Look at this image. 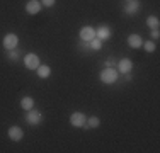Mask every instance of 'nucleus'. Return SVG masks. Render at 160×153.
<instances>
[{"label":"nucleus","instance_id":"6ab92c4d","mask_svg":"<svg viewBox=\"0 0 160 153\" xmlns=\"http://www.w3.org/2000/svg\"><path fill=\"white\" fill-rule=\"evenodd\" d=\"M19 55H21V51H19V49L16 48V49H10L9 55H7V58L12 60V61H17V60H19Z\"/></svg>","mask_w":160,"mask_h":153},{"label":"nucleus","instance_id":"6e6552de","mask_svg":"<svg viewBox=\"0 0 160 153\" xmlns=\"http://www.w3.org/2000/svg\"><path fill=\"white\" fill-rule=\"evenodd\" d=\"M78 36H80V41L94 39V37H96V27H92V26H83V27L80 29Z\"/></svg>","mask_w":160,"mask_h":153},{"label":"nucleus","instance_id":"1a4fd4ad","mask_svg":"<svg viewBox=\"0 0 160 153\" xmlns=\"http://www.w3.org/2000/svg\"><path fill=\"white\" fill-rule=\"evenodd\" d=\"M116 70L119 72V73H129V72L133 70V61L129 60V58H123V60H119L116 63Z\"/></svg>","mask_w":160,"mask_h":153},{"label":"nucleus","instance_id":"2eb2a0df","mask_svg":"<svg viewBox=\"0 0 160 153\" xmlns=\"http://www.w3.org/2000/svg\"><path fill=\"white\" fill-rule=\"evenodd\" d=\"M145 22H147V26L150 29H158L160 27V19L157 17V15H148Z\"/></svg>","mask_w":160,"mask_h":153},{"label":"nucleus","instance_id":"f257e3e1","mask_svg":"<svg viewBox=\"0 0 160 153\" xmlns=\"http://www.w3.org/2000/svg\"><path fill=\"white\" fill-rule=\"evenodd\" d=\"M118 76H119V72H118L116 68H104V70L99 73L101 82L106 83V85H112V83H116Z\"/></svg>","mask_w":160,"mask_h":153},{"label":"nucleus","instance_id":"7ed1b4c3","mask_svg":"<svg viewBox=\"0 0 160 153\" xmlns=\"http://www.w3.org/2000/svg\"><path fill=\"white\" fill-rule=\"evenodd\" d=\"M2 46L7 49V51L16 49L17 46H19V36H17V34H14V32L5 34V36H3V39H2Z\"/></svg>","mask_w":160,"mask_h":153},{"label":"nucleus","instance_id":"f3484780","mask_svg":"<svg viewBox=\"0 0 160 153\" xmlns=\"http://www.w3.org/2000/svg\"><path fill=\"white\" fill-rule=\"evenodd\" d=\"M102 43H104V41H101L97 36L94 37V39H90V41H89L90 49H92V51H99V49H102Z\"/></svg>","mask_w":160,"mask_h":153},{"label":"nucleus","instance_id":"dca6fc26","mask_svg":"<svg viewBox=\"0 0 160 153\" xmlns=\"http://www.w3.org/2000/svg\"><path fill=\"white\" fill-rule=\"evenodd\" d=\"M101 126V119L97 116H92V117H87V122L83 128H99Z\"/></svg>","mask_w":160,"mask_h":153},{"label":"nucleus","instance_id":"39448f33","mask_svg":"<svg viewBox=\"0 0 160 153\" xmlns=\"http://www.w3.org/2000/svg\"><path fill=\"white\" fill-rule=\"evenodd\" d=\"M85 122H87V116L83 112L77 111V112H72L70 114V124L73 126V128H83Z\"/></svg>","mask_w":160,"mask_h":153},{"label":"nucleus","instance_id":"423d86ee","mask_svg":"<svg viewBox=\"0 0 160 153\" xmlns=\"http://www.w3.org/2000/svg\"><path fill=\"white\" fill-rule=\"evenodd\" d=\"M140 9H142V3H140V0H129V2H124L123 12L126 14V15H135Z\"/></svg>","mask_w":160,"mask_h":153},{"label":"nucleus","instance_id":"aec40b11","mask_svg":"<svg viewBox=\"0 0 160 153\" xmlns=\"http://www.w3.org/2000/svg\"><path fill=\"white\" fill-rule=\"evenodd\" d=\"M116 63H118V61L114 60V58H109V60L104 61V67L106 68H116Z\"/></svg>","mask_w":160,"mask_h":153},{"label":"nucleus","instance_id":"0eeeda50","mask_svg":"<svg viewBox=\"0 0 160 153\" xmlns=\"http://www.w3.org/2000/svg\"><path fill=\"white\" fill-rule=\"evenodd\" d=\"M7 136H9L10 141L17 143V141H21L22 138H24V131H22V128H19V126H10L9 131H7Z\"/></svg>","mask_w":160,"mask_h":153},{"label":"nucleus","instance_id":"393cba45","mask_svg":"<svg viewBox=\"0 0 160 153\" xmlns=\"http://www.w3.org/2000/svg\"><path fill=\"white\" fill-rule=\"evenodd\" d=\"M124 2H129V0H124Z\"/></svg>","mask_w":160,"mask_h":153},{"label":"nucleus","instance_id":"412c9836","mask_svg":"<svg viewBox=\"0 0 160 153\" xmlns=\"http://www.w3.org/2000/svg\"><path fill=\"white\" fill-rule=\"evenodd\" d=\"M80 48H82L85 53L92 51V49H90V44H89V41H80Z\"/></svg>","mask_w":160,"mask_h":153},{"label":"nucleus","instance_id":"4468645a","mask_svg":"<svg viewBox=\"0 0 160 153\" xmlns=\"http://www.w3.org/2000/svg\"><path fill=\"white\" fill-rule=\"evenodd\" d=\"M36 73L39 78H48V76L51 75V68H49L48 65H39V67L36 68Z\"/></svg>","mask_w":160,"mask_h":153},{"label":"nucleus","instance_id":"b1692460","mask_svg":"<svg viewBox=\"0 0 160 153\" xmlns=\"http://www.w3.org/2000/svg\"><path fill=\"white\" fill-rule=\"evenodd\" d=\"M124 78H126V80H128V82H129V80H131V78H133V75H131V72H129V73H124Z\"/></svg>","mask_w":160,"mask_h":153},{"label":"nucleus","instance_id":"f8f14e48","mask_svg":"<svg viewBox=\"0 0 160 153\" xmlns=\"http://www.w3.org/2000/svg\"><path fill=\"white\" fill-rule=\"evenodd\" d=\"M142 44H143V39H142V36H140V34H129V36H128V46L131 49L142 48Z\"/></svg>","mask_w":160,"mask_h":153},{"label":"nucleus","instance_id":"20e7f679","mask_svg":"<svg viewBox=\"0 0 160 153\" xmlns=\"http://www.w3.org/2000/svg\"><path fill=\"white\" fill-rule=\"evenodd\" d=\"M41 65L39 61V56L36 55V53H28V55H24V67L28 68V70H34L36 72V68Z\"/></svg>","mask_w":160,"mask_h":153},{"label":"nucleus","instance_id":"ddd939ff","mask_svg":"<svg viewBox=\"0 0 160 153\" xmlns=\"http://www.w3.org/2000/svg\"><path fill=\"white\" fill-rule=\"evenodd\" d=\"M34 107V99L31 97V95H24V97L21 99V109L24 111H29Z\"/></svg>","mask_w":160,"mask_h":153},{"label":"nucleus","instance_id":"4be33fe9","mask_svg":"<svg viewBox=\"0 0 160 153\" xmlns=\"http://www.w3.org/2000/svg\"><path fill=\"white\" fill-rule=\"evenodd\" d=\"M150 36H152V39H153V41H158L160 39V31L158 29H152Z\"/></svg>","mask_w":160,"mask_h":153},{"label":"nucleus","instance_id":"9d476101","mask_svg":"<svg viewBox=\"0 0 160 153\" xmlns=\"http://www.w3.org/2000/svg\"><path fill=\"white\" fill-rule=\"evenodd\" d=\"M41 2L39 0H28V3H26V14H29V15H36V14H39L41 12Z\"/></svg>","mask_w":160,"mask_h":153},{"label":"nucleus","instance_id":"5701e85b","mask_svg":"<svg viewBox=\"0 0 160 153\" xmlns=\"http://www.w3.org/2000/svg\"><path fill=\"white\" fill-rule=\"evenodd\" d=\"M56 0H41V5L43 7H55Z\"/></svg>","mask_w":160,"mask_h":153},{"label":"nucleus","instance_id":"a211bd4d","mask_svg":"<svg viewBox=\"0 0 160 153\" xmlns=\"http://www.w3.org/2000/svg\"><path fill=\"white\" fill-rule=\"evenodd\" d=\"M143 48L147 53H153L155 49H157V44H155V41H143Z\"/></svg>","mask_w":160,"mask_h":153},{"label":"nucleus","instance_id":"f03ea898","mask_svg":"<svg viewBox=\"0 0 160 153\" xmlns=\"http://www.w3.org/2000/svg\"><path fill=\"white\" fill-rule=\"evenodd\" d=\"M43 114L39 112L38 109H29V111H26V122L28 124H31V126H39L41 122H43Z\"/></svg>","mask_w":160,"mask_h":153},{"label":"nucleus","instance_id":"9b49d317","mask_svg":"<svg viewBox=\"0 0 160 153\" xmlns=\"http://www.w3.org/2000/svg\"><path fill=\"white\" fill-rule=\"evenodd\" d=\"M96 36L101 41H106V39H109V37L112 36V29L109 27V26H99V27L96 29Z\"/></svg>","mask_w":160,"mask_h":153}]
</instances>
